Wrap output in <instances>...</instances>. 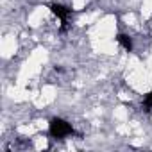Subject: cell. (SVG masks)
Instances as JSON below:
<instances>
[{
  "label": "cell",
  "instance_id": "cell-1",
  "mask_svg": "<svg viewBox=\"0 0 152 152\" xmlns=\"http://www.w3.org/2000/svg\"><path fill=\"white\" fill-rule=\"evenodd\" d=\"M48 132H50V136L63 140V138L73 134V127L66 120H63V118H52L50 125H48Z\"/></svg>",
  "mask_w": 152,
  "mask_h": 152
},
{
  "label": "cell",
  "instance_id": "cell-2",
  "mask_svg": "<svg viewBox=\"0 0 152 152\" xmlns=\"http://www.w3.org/2000/svg\"><path fill=\"white\" fill-rule=\"evenodd\" d=\"M50 11L61 20V31L64 32L66 29H68V16H70V13H72V9H68V7H64V6H61V4H52L50 6Z\"/></svg>",
  "mask_w": 152,
  "mask_h": 152
},
{
  "label": "cell",
  "instance_id": "cell-3",
  "mask_svg": "<svg viewBox=\"0 0 152 152\" xmlns=\"http://www.w3.org/2000/svg\"><path fill=\"white\" fill-rule=\"evenodd\" d=\"M116 39H118V43H120L127 52H131V50H132V41H131V38H129L127 34H118V36H116Z\"/></svg>",
  "mask_w": 152,
  "mask_h": 152
},
{
  "label": "cell",
  "instance_id": "cell-4",
  "mask_svg": "<svg viewBox=\"0 0 152 152\" xmlns=\"http://www.w3.org/2000/svg\"><path fill=\"white\" fill-rule=\"evenodd\" d=\"M143 106H145V109H147V111L152 107V91H150V93L145 97V100H143Z\"/></svg>",
  "mask_w": 152,
  "mask_h": 152
}]
</instances>
